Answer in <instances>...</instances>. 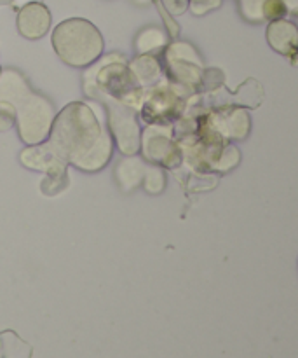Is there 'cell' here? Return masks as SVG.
I'll use <instances>...</instances> for the list:
<instances>
[{
	"label": "cell",
	"mask_w": 298,
	"mask_h": 358,
	"mask_svg": "<svg viewBox=\"0 0 298 358\" xmlns=\"http://www.w3.org/2000/svg\"><path fill=\"white\" fill-rule=\"evenodd\" d=\"M45 142L65 161L79 170L94 173L110 163L114 142L93 108L73 101L56 114Z\"/></svg>",
	"instance_id": "cell-1"
},
{
	"label": "cell",
	"mask_w": 298,
	"mask_h": 358,
	"mask_svg": "<svg viewBox=\"0 0 298 358\" xmlns=\"http://www.w3.org/2000/svg\"><path fill=\"white\" fill-rule=\"evenodd\" d=\"M0 101L14 107L17 133L27 145H37L49 138L56 117L54 107L47 98L31 91L16 70L0 72Z\"/></svg>",
	"instance_id": "cell-2"
},
{
	"label": "cell",
	"mask_w": 298,
	"mask_h": 358,
	"mask_svg": "<svg viewBox=\"0 0 298 358\" xmlns=\"http://www.w3.org/2000/svg\"><path fill=\"white\" fill-rule=\"evenodd\" d=\"M52 48L63 63L75 69H86L101 58L105 41L91 21L70 17L61 21L52 31Z\"/></svg>",
	"instance_id": "cell-3"
},
{
	"label": "cell",
	"mask_w": 298,
	"mask_h": 358,
	"mask_svg": "<svg viewBox=\"0 0 298 358\" xmlns=\"http://www.w3.org/2000/svg\"><path fill=\"white\" fill-rule=\"evenodd\" d=\"M108 107V124H110L112 135L115 136L119 150L124 156H136L140 150V143H142V131H140L138 119H136V110L129 107L128 103L121 100L110 98L107 100Z\"/></svg>",
	"instance_id": "cell-4"
},
{
	"label": "cell",
	"mask_w": 298,
	"mask_h": 358,
	"mask_svg": "<svg viewBox=\"0 0 298 358\" xmlns=\"http://www.w3.org/2000/svg\"><path fill=\"white\" fill-rule=\"evenodd\" d=\"M140 149L143 150V156L150 163L163 164V166L174 168L181 163V152L174 145L171 138V131L167 126L163 124H149L142 135Z\"/></svg>",
	"instance_id": "cell-5"
},
{
	"label": "cell",
	"mask_w": 298,
	"mask_h": 358,
	"mask_svg": "<svg viewBox=\"0 0 298 358\" xmlns=\"http://www.w3.org/2000/svg\"><path fill=\"white\" fill-rule=\"evenodd\" d=\"M184 107V100L177 91L167 86H161L150 93V96L143 101L142 115L149 124H170L178 117Z\"/></svg>",
	"instance_id": "cell-6"
},
{
	"label": "cell",
	"mask_w": 298,
	"mask_h": 358,
	"mask_svg": "<svg viewBox=\"0 0 298 358\" xmlns=\"http://www.w3.org/2000/svg\"><path fill=\"white\" fill-rule=\"evenodd\" d=\"M96 87L100 90L101 96H110L115 100H124L128 96L138 94V83L135 80L133 73L129 72V66L122 63L115 65H105L103 69L98 70L96 73Z\"/></svg>",
	"instance_id": "cell-7"
},
{
	"label": "cell",
	"mask_w": 298,
	"mask_h": 358,
	"mask_svg": "<svg viewBox=\"0 0 298 358\" xmlns=\"http://www.w3.org/2000/svg\"><path fill=\"white\" fill-rule=\"evenodd\" d=\"M185 49H187V44L184 42L171 44L166 49L167 76L178 84L194 86V84L201 83V62L195 58L194 49H191L188 55H185Z\"/></svg>",
	"instance_id": "cell-8"
},
{
	"label": "cell",
	"mask_w": 298,
	"mask_h": 358,
	"mask_svg": "<svg viewBox=\"0 0 298 358\" xmlns=\"http://www.w3.org/2000/svg\"><path fill=\"white\" fill-rule=\"evenodd\" d=\"M20 161L23 166L30 170L44 171L51 178H66V166L68 164L51 149L47 142L30 145L20 154Z\"/></svg>",
	"instance_id": "cell-9"
},
{
	"label": "cell",
	"mask_w": 298,
	"mask_h": 358,
	"mask_svg": "<svg viewBox=\"0 0 298 358\" xmlns=\"http://www.w3.org/2000/svg\"><path fill=\"white\" fill-rule=\"evenodd\" d=\"M51 13L47 7L40 2H30L23 6L17 13V31L28 41L42 38L51 28Z\"/></svg>",
	"instance_id": "cell-10"
},
{
	"label": "cell",
	"mask_w": 298,
	"mask_h": 358,
	"mask_svg": "<svg viewBox=\"0 0 298 358\" xmlns=\"http://www.w3.org/2000/svg\"><path fill=\"white\" fill-rule=\"evenodd\" d=\"M269 44L281 55L298 52V28L285 20H276L267 28Z\"/></svg>",
	"instance_id": "cell-11"
},
{
	"label": "cell",
	"mask_w": 298,
	"mask_h": 358,
	"mask_svg": "<svg viewBox=\"0 0 298 358\" xmlns=\"http://www.w3.org/2000/svg\"><path fill=\"white\" fill-rule=\"evenodd\" d=\"M129 72L133 73L140 87H150L159 83L163 69H161L159 59L154 55H140L129 65Z\"/></svg>",
	"instance_id": "cell-12"
},
{
	"label": "cell",
	"mask_w": 298,
	"mask_h": 358,
	"mask_svg": "<svg viewBox=\"0 0 298 358\" xmlns=\"http://www.w3.org/2000/svg\"><path fill=\"white\" fill-rule=\"evenodd\" d=\"M129 157H131V159L121 161L117 168V178L126 191H131V189L138 187L140 184H143V178H145V171H147V168L143 166L142 161L135 159L133 156Z\"/></svg>",
	"instance_id": "cell-13"
},
{
	"label": "cell",
	"mask_w": 298,
	"mask_h": 358,
	"mask_svg": "<svg viewBox=\"0 0 298 358\" xmlns=\"http://www.w3.org/2000/svg\"><path fill=\"white\" fill-rule=\"evenodd\" d=\"M31 346L24 343L16 332H0V358H30Z\"/></svg>",
	"instance_id": "cell-14"
},
{
	"label": "cell",
	"mask_w": 298,
	"mask_h": 358,
	"mask_svg": "<svg viewBox=\"0 0 298 358\" xmlns=\"http://www.w3.org/2000/svg\"><path fill=\"white\" fill-rule=\"evenodd\" d=\"M167 44V37L159 28H147L136 38V51L140 55H156Z\"/></svg>",
	"instance_id": "cell-15"
},
{
	"label": "cell",
	"mask_w": 298,
	"mask_h": 358,
	"mask_svg": "<svg viewBox=\"0 0 298 358\" xmlns=\"http://www.w3.org/2000/svg\"><path fill=\"white\" fill-rule=\"evenodd\" d=\"M288 13V6L285 0H264L262 3V17L265 20H281Z\"/></svg>",
	"instance_id": "cell-16"
},
{
	"label": "cell",
	"mask_w": 298,
	"mask_h": 358,
	"mask_svg": "<svg viewBox=\"0 0 298 358\" xmlns=\"http://www.w3.org/2000/svg\"><path fill=\"white\" fill-rule=\"evenodd\" d=\"M218 6H220V0H191V7L195 14H204L206 10Z\"/></svg>",
	"instance_id": "cell-17"
},
{
	"label": "cell",
	"mask_w": 298,
	"mask_h": 358,
	"mask_svg": "<svg viewBox=\"0 0 298 358\" xmlns=\"http://www.w3.org/2000/svg\"><path fill=\"white\" fill-rule=\"evenodd\" d=\"M13 2H16V0H0V6H9Z\"/></svg>",
	"instance_id": "cell-18"
}]
</instances>
